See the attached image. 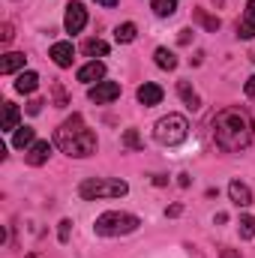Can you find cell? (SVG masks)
I'll return each instance as SVG.
<instances>
[{"label": "cell", "mask_w": 255, "mask_h": 258, "mask_svg": "<svg viewBox=\"0 0 255 258\" xmlns=\"http://www.w3.org/2000/svg\"><path fill=\"white\" fill-rule=\"evenodd\" d=\"M210 129H213L216 147H222L225 153H240L243 147H249V141H252V135H255L252 117H249V111L240 108V105L222 108V111L213 117Z\"/></svg>", "instance_id": "cell-1"}, {"label": "cell", "mask_w": 255, "mask_h": 258, "mask_svg": "<svg viewBox=\"0 0 255 258\" xmlns=\"http://www.w3.org/2000/svg\"><path fill=\"white\" fill-rule=\"evenodd\" d=\"M54 144L66 156H75V159H87L96 153V135H93V129H87L81 114H72L69 120L60 123L57 135H54Z\"/></svg>", "instance_id": "cell-2"}, {"label": "cell", "mask_w": 255, "mask_h": 258, "mask_svg": "<svg viewBox=\"0 0 255 258\" xmlns=\"http://www.w3.org/2000/svg\"><path fill=\"white\" fill-rule=\"evenodd\" d=\"M138 225H141L138 216L123 213V210H108V213H102V216L96 219L93 228H96V234H102V237H120V234H132Z\"/></svg>", "instance_id": "cell-3"}, {"label": "cell", "mask_w": 255, "mask_h": 258, "mask_svg": "<svg viewBox=\"0 0 255 258\" xmlns=\"http://www.w3.org/2000/svg\"><path fill=\"white\" fill-rule=\"evenodd\" d=\"M186 135H189V123H186L183 114H168V117L156 120V126H153V138L165 147H174V144L186 141Z\"/></svg>", "instance_id": "cell-4"}, {"label": "cell", "mask_w": 255, "mask_h": 258, "mask_svg": "<svg viewBox=\"0 0 255 258\" xmlns=\"http://www.w3.org/2000/svg\"><path fill=\"white\" fill-rule=\"evenodd\" d=\"M129 186L123 180H108V177H90L78 186V195L84 201H96V198H120L126 195Z\"/></svg>", "instance_id": "cell-5"}, {"label": "cell", "mask_w": 255, "mask_h": 258, "mask_svg": "<svg viewBox=\"0 0 255 258\" xmlns=\"http://www.w3.org/2000/svg\"><path fill=\"white\" fill-rule=\"evenodd\" d=\"M87 96H90V102L105 105V102H111V99L120 96V84H117V81H96V84L87 90Z\"/></svg>", "instance_id": "cell-6"}, {"label": "cell", "mask_w": 255, "mask_h": 258, "mask_svg": "<svg viewBox=\"0 0 255 258\" xmlns=\"http://www.w3.org/2000/svg\"><path fill=\"white\" fill-rule=\"evenodd\" d=\"M84 24H87V9H84L81 3H69V6H66V18H63L66 33H81Z\"/></svg>", "instance_id": "cell-7"}, {"label": "cell", "mask_w": 255, "mask_h": 258, "mask_svg": "<svg viewBox=\"0 0 255 258\" xmlns=\"http://www.w3.org/2000/svg\"><path fill=\"white\" fill-rule=\"evenodd\" d=\"M48 156H51V144H48V141H33V144L24 150V162L33 165V168H36V165H45Z\"/></svg>", "instance_id": "cell-8"}, {"label": "cell", "mask_w": 255, "mask_h": 258, "mask_svg": "<svg viewBox=\"0 0 255 258\" xmlns=\"http://www.w3.org/2000/svg\"><path fill=\"white\" fill-rule=\"evenodd\" d=\"M135 96H138V102H141V105H147V108H150V105H159V102H162V87H159V84H153V81H144V84L138 87V93H135Z\"/></svg>", "instance_id": "cell-9"}, {"label": "cell", "mask_w": 255, "mask_h": 258, "mask_svg": "<svg viewBox=\"0 0 255 258\" xmlns=\"http://www.w3.org/2000/svg\"><path fill=\"white\" fill-rule=\"evenodd\" d=\"M51 60L60 66V69H69L72 60H75V48H72V42H54V45H51Z\"/></svg>", "instance_id": "cell-10"}, {"label": "cell", "mask_w": 255, "mask_h": 258, "mask_svg": "<svg viewBox=\"0 0 255 258\" xmlns=\"http://www.w3.org/2000/svg\"><path fill=\"white\" fill-rule=\"evenodd\" d=\"M237 36L240 39H252L255 36V0H249L246 9H243V18L237 24Z\"/></svg>", "instance_id": "cell-11"}, {"label": "cell", "mask_w": 255, "mask_h": 258, "mask_svg": "<svg viewBox=\"0 0 255 258\" xmlns=\"http://www.w3.org/2000/svg\"><path fill=\"white\" fill-rule=\"evenodd\" d=\"M105 78V63L102 60H90V63H84L78 69V81H84V84H93V81H102Z\"/></svg>", "instance_id": "cell-12"}, {"label": "cell", "mask_w": 255, "mask_h": 258, "mask_svg": "<svg viewBox=\"0 0 255 258\" xmlns=\"http://www.w3.org/2000/svg\"><path fill=\"white\" fill-rule=\"evenodd\" d=\"M228 195H231V201H234L237 207H249V204H252V192H249V186L240 183V180H231V183H228Z\"/></svg>", "instance_id": "cell-13"}, {"label": "cell", "mask_w": 255, "mask_h": 258, "mask_svg": "<svg viewBox=\"0 0 255 258\" xmlns=\"http://www.w3.org/2000/svg\"><path fill=\"white\" fill-rule=\"evenodd\" d=\"M24 54H18V51H9V54H3L0 57V72L3 75H12V72H18V69H24Z\"/></svg>", "instance_id": "cell-14"}, {"label": "cell", "mask_w": 255, "mask_h": 258, "mask_svg": "<svg viewBox=\"0 0 255 258\" xmlns=\"http://www.w3.org/2000/svg\"><path fill=\"white\" fill-rule=\"evenodd\" d=\"M18 120H21V111H18V105H12V102H3V132H15L18 129Z\"/></svg>", "instance_id": "cell-15"}, {"label": "cell", "mask_w": 255, "mask_h": 258, "mask_svg": "<svg viewBox=\"0 0 255 258\" xmlns=\"http://www.w3.org/2000/svg\"><path fill=\"white\" fill-rule=\"evenodd\" d=\"M33 141H36V132H33L30 126H18L15 135H12V147H18V150H27Z\"/></svg>", "instance_id": "cell-16"}, {"label": "cell", "mask_w": 255, "mask_h": 258, "mask_svg": "<svg viewBox=\"0 0 255 258\" xmlns=\"http://www.w3.org/2000/svg\"><path fill=\"white\" fill-rule=\"evenodd\" d=\"M36 87H39V75L36 72H21L18 81H15V90L18 93H33Z\"/></svg>", "instance_id": "cell-17"}, {"label": "cell", "mask_w": 255, "mask_h": 258, "mask_svg": "<svg viewBox=\"0 0 255 258\" xmlns=\"http://www.w3.org/2000/svg\"><path fill=\"white\" fill-rule=\"evenodd\" d=\"M177 93H180V99H183L189 108H201V99H198V93L192 90L189 81H177Z\"/></svg>", "instance_id": "cell-18"}, {"label": "cell", "mask_w": 255, "mask_h": 258, "mask_svg": "<svg viewBox=\"0 0 255 258\" xmlns=\"http://www.w3.org/2000/svg\"><path fill=\"white\" fill-rule=\"evenodd\" d=\"M81 51L87 54V57H102V54H108V42H102V39H87L84 45H81Z\"/></svg>", "instance_id": "cell-19"}, {"label": "cell", "mask_w": 255, "mask_h": 258, "mask_svg": "<svg viewBox=\"0 0 255 258\" xmlns=\"http://www.w3.org/2000/svg\"><path fill=\"white\" fill-rule=\"evenodd\" d=\"M153 57H156V66H159V69H168V72H171V69H177V54H174V51H168V48H156V54H153Z\"/></svg>", "instance_id": "cell-20"}, {"label": "cell", "mask_w": 255, "mask_h": 258, "mask_svg": "<svg viewBox=\"0 0 255 258\" xmlns=\"http://www.w3.org/2000/svg\"><path fill=\"white\" fill-rule=\"evenodd\" d=\"M150 9H153L159 18H168V15H174V12H177V0H153V3H150Z\"/></svg>", "instance_id": "cell-21"}, {"label": "cell", "mask_w": 255, "mask_h": 258, "mask_svg": "<svg viewBox=\"0 0 255 258\" xmlns=\"http://www.w3.org/2000/svg\"><path fill=\"white\" fill-rule=\"evenodd\" d=\"M237 225H240V237H243V240H252V237H255V216L243 213Z\"/></svg>", "instance_id": "cell-22"}, {"label": "cell", "mask_w": 255, "mask_h": 258, "mask_svg": "<svg viewBox=\"0 0 255 258\" xmlns=\"http://www.w3.org/2000/svg\"><path fill=\"white\" fill-rule=\"evenodd\" d=\"M135 33H138V30H135V24L126 21V24H120V27L114 30V39H117V42H132V39H135Z\"/></svg>", "instance_id": "cell-23"}, {"label": "cell", "mask_w": 255, "mask_h": 258, "mask_svg": "<svg viewBox=\"0 0 255 258\" xmlns=\"http://www.w3.org/2000/svg\"><path fill=\"white\" fill-rule=\"evenodd\" d=\"M195 18H198L207 30H219V18H216V15H207L204 9H198V12H195Z\"/></svg>", "instance_id": "cell-24"}, {"label": "cell", "mask_w": 255, "mask_h": 258, "mask_svg": "<svg viewBox=\"0 0 255 258\" xmlns=\"http://www.w3.org/2000/svg\"><path fill=\"white\" fill-rule=\"evenodd\" d=\"M123 141H126L129 147H141V138H138V132H135V129H126V135H123Z\"/></svg>", "instance_id": "cell-25"}, {"label": "cell", "mask_w": 255, "mask_h": 258, "mask_svg": "<svg viewBox=\"0 0 255 258\" xmlns=\"http://www.w3.org/2000/svg\"><path fill=\"white\" fill-rule=\"evenodd\" d=\"M69 228H72V222H69V219H63V222H60V231H57L60 243H66V240H69Z\"/></svg>", "instance_id": "cell-26"}, {"label": "cell", "mask_w": 255, "mask_h": 258, "mask_svg": "<svg viewBox=\"0 0 255 258\" xmlns=\"http://www.w3.org/2000/svg\"><path fill=\"white\" fill-rule=\"evenodd\" d=\"M12 36H15V33H12V24L6 21V24L0 27V39H3V42H12Z\"/></svg>", "instance_id": "cell-27"}, {"label": "cell", "mask_w": 255, "mask_h": 258, "mask_svg": "<svg viewBox=\"0 0 255 258\" xmlns=\"http://www.w3.org/2000/svg\"><path fill=\"white\" fill-rule=\"evenodd\" d=\"M243 90H246V96H252V99H255V75L246 81V84H243Z\"/></svg>", "instance_id": "cell-28"}, {"label": "cell", "mask_w": 255, "mask_h": 258, "mask_svg": "<svg viewBox=\"0 0 255 258\" xmlns=\"http://www.w3.org/2000/svg\"><path fill=\"white\" fill-rule=\"evenodd\" d=\"M42 105H45V102H39V99H33V102L27 105V111H30V114H39V108H42Z\"/></svg>", "instance_id": "cell-29"}, {"label": "cell", "mask_w": 255, "mask_h": 258, "mask_svg": "<svg viewBox=\"0 0 255 258\" xmlns=\"http://www.w3.org/2000/svg\"><path fill=\"white\" fill-rule=\"evenodd\" d=\"M54 96H57V105H66V96H63V87L60 84L54 87Z\"/></svg>", "instance_id": "cell-30"}, {"label": "cell", "mask_w": 255, "mask_h": 258, "mask_svg": "<svg viewBox=\"0 0 255 258\" xmlns=\"http://www.w3.org/2000/svg\"><path fill=\"white\" fill-rule=\"evenodd\" d=\"M219 258H240V252H237V249H222Z\"/></svg>", "instance_id": "cell-31"}, {"label": "cell", "mask_w": 255, "mask_h": 258, "mask_svg": "<svg viewBox=\"0 0 255 258\" xmlns=\"http://www.w3.org/2000/svg\"><path fill=\"white\" fill-rule=\"evenodd\" d=\"M180 210H183V207H180V204H174V207H168V216H180Z\"/></svg>", "instance_id": "cell-32"}, {"label": "cell", "mask_w": 255, "mask_h": 258, "mask_svg": "<svg viewBox=\"0 0 255 258\" xmlns=\"http://www.w3.org/2000/svg\"><path fill=\"white\" fill-rule=\"evenodd\" d=\"M189 33H192V30H180V42H183V45H186V42H189V39H192Z\"/></svg>", "instance_id": "cell-33"}, {"label": "cell", "mask_w": 255, "mask_h": 258, "mask_svg": "<svg viewBox=\"0 0 255 258\" xmlns=\"http://www.w3.org/2000/svg\"><path fill=\"white\" fill-rule=\"evenodd\" d=\"M96 3H102V6H117V0H96Z\"/></svg>", "instance_id": "cell-34"}]
</instances>
